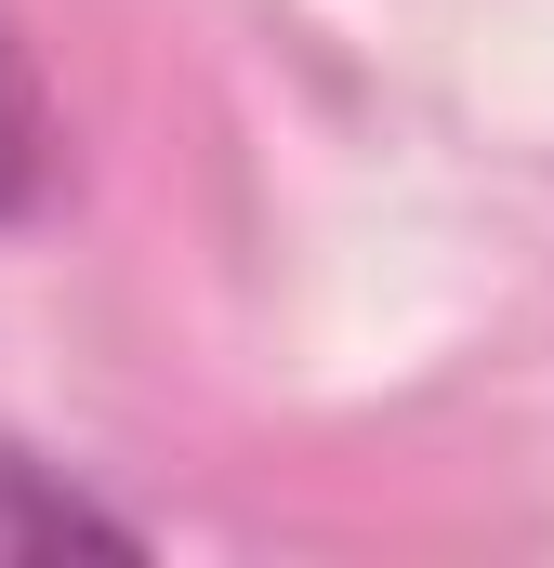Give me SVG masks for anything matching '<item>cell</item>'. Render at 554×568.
Returning <instances> with one entry per match:
<instances>
[{
  "label": "cell",
  "instance_id": "1",
  "mask_svg": "<svg viewBox=\"0 0 554 568\" xmlns=\"http://www.w3.org/2000/svg\"><path fill=\"white\" fill-rule=\"evenodd\" d=\"M0 556H145V529L106 516L80 476H53L40 449L0 436Z\"/></svg>",
  "mask_w": 554,
  "mask_h": 568
},
{
  "label": "cell",
  "instance_id": "2",
  "mask_svg": "<svg viewBox=\"0 0 554 568\" xmlns=\"http://www.w3.org/2000/svg\"><path fill=\"white\" fill-rule=\"evenodd\" d=\"M40 185H53V106H40V80H27V53L0 27V225L40 212Z\"/></svg>",
  "mask_w": 554,
  "mask_h": 568
}]
</instances>
